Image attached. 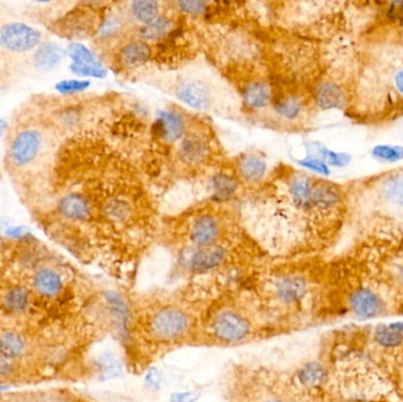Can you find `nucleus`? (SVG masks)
I'll list each match as a JSON object with an SVG mask.
<instances>
[{"mask_svg":"<svg viewBox=\"0 0 403 402\" xmlns=\"http://www.w3.org/2000/svg\"><path fill=\"white\" fill-rule=\"evenodd\" d=\"M359 124L383 126L403 117V43L369 55L352 81L347 110Z\"/></svg>","mask_w":403,"mask_h":402,"instance_id":"1","label":"nucleus"},{"mask_svg":"<svg viewBox=\"0 0 403 402\" xmlns=\"http://www.w3.org/2000/svg\"><path fill=\"white\" fill-rule=\"evenodd\" d=\"M352 84L343 83L338 78L326 77L316 83L312 100L319 110H348L352 102Z\"/></svg>","mask_w":403,"mask_h":402,"instance_id":"2","label":"nucleus"},{"mask_svg":"<svg viewBox=\"0 0 403 402\" xmlns=\"http://www.w3.org/2000/svg\"><path fill=\"white\" fill-rule=\"evenodd\" d=\"M41 34L32 26L8 22L0 30V44L12 52H29L39 46Z\"/></svg>","mask_w":403,"mask_h":402,"instance_id":"3","label":"nucleus"},{"mask_svg":"<svg viewBox=\"0 0 403 402\" xmlns=\"http://www.w3.org/2000/svg\"><path fill=\"white\" fill-rule=\"evenodd\" d=\"M187 131V119L180 110L168 107L158 111L154 122V133L158 140L173 145L183 140Z\"/></svg>","mask_w":403,"mask_h":402,"instance_id":"4","label":"nucleus"},{"mask_svg":"<svg viewBox=\"0 0 403 402\" xmlns=\"http://www.w3.org/2000/svg\"><path fill=\"white\" fill-rule=\"evenodd\" d=\"M272 107L276 116L286 123H302L310 114V109H315L310 95L305 96L298 93L275 97Z\"/></svg>","mask_w":403,"mask_h":402,"instance_id":"5","label":"nucleus"},{"mask_svg":"<svg viewBox=\"0 0 403 402\" xmlns=\"http://www.w3.org/2000/svg\"><path fill=\"white\" fill-rule=\"evenodd\" d=\"M175 96L194 110L208 111L213 107V91L209 85L197 78H184L177 83Z\"/></svg>","mask_w":403,"mask_h":402,"instance_id":"6","label":"nucleus"},{"mask_svg":"<svg viewBox=\"0 0 403 402\" xmlns=\"http://www.w3.org/2000/svg\"><path fill=\"white\" fill-rule=\"evenodd\" d=\"M348 308L357 319L378 318L385 311V301L374 288L359 286L349 295Z\"/></svg>","mask_w":403,"mask_h":402,"instance_id":"7","label":"nucleus"},{"mask_svg":"<svg viewBox=\"0 0 403 402\" xmlns=\"http://www.w3.org/2000/svg\"><path fill=\"white\" fill-rule=\"evenodd\" d=\"M151 330L161 340H175L183 335L189 327V318L177 308H164L154 314Z\"/></svg>","mask_w":403,"mask_h":402,"instance_id":"8","label":"nucleus"},{"mask_svg":"<svg viewBox=\"0 0 403 402\" xmlns=\"http://www.w3.org/2000/svg\"><path fill=\"white\" fill-rule=\"evenodd\" d=\"M345 192L338 183L314 178L312 188V210L317 213H329L336 208L341 207L345 202Z\"/></svg>","mask_w":403,"mask_h":402,"instance_id":"9","label":"nucleus"},{"mask_svg":"<svg viewBox=\"0 0 403 402\" xmlns=\"http://www.w3.org/2000/svg\"><path fill=\"white\" fill-rule=\"evenodd\" d=\"M227 258V251L220 246L209 248H187L180 255V262L192 272H206L220 266Z\"/></svg>","mask_w":403,"mask_h":402,"instance_id":"10","label":"nucleus"},{"mask_svg":"<svg viewBox=\"0 0 403 402\" xmlns=\"http://www.w3.org/2000/svg\"><path fill=\"white\" fill-rule=\"evenodd\" d=\"M211 154V145L203 133L187 131L178 145V159L184 166H198L206 162Z\"/></svg>","mask_w":403,"mask_h":402,"instance_id":"11","label":"nucleus"},{"mask_svg":"<svg viewBox=\"0 0 403 402\" xmlns=\"http://www.w3.org/2000/svg\"><path fill=\"white\" fill-rule=\"evenodd\" d=\"M220 234V220L211 214H202L194 218L189 229V239L192 247L209 248L217 246Z\"/></svg>","mask_w":403,"mask_h":402,"instance_id":"12","label":"nucleus"},{"mask_svg":"<svg viewBox=\"0 0 403 402\" xmlns=\"http://www.w3.org/2000/svg\"><path fill=\"white\" fill-rule=\"evenodd\" d=\"M213 334L225 342H239L250 333L249 322L234 311L218 314L213 322Z\"/></svg>","mask_w":403,"mask_h":402,"instance_id":"13","label":"nucleus"},{"mask_svg":"<svg viewBox=\"0 0 403 402\" xmlns=\"http://www.w3.org/2000/svg\"><path fill=\"white\" fill-rule=\"evenodd\" d=\"M154 57V48L147 41L135 38L125 43L117 53L118 67L121 70H136L147 65Z\"/></svg>","mask_w":403,"mask_h":402,"instance_id":"14","label":"nucleus"},{"mask_svg":"<svg viewBox=\"0 0 403 402\" xmlns=\"http://www.w3.org/2000/svg\"><path fill=\"white\" fill-rule=\"evenodd\" d=\"M41 137L34 130H24L12 140L10 156L17 166H26L32 162L41 152Z\"/></svg>","mask_w":403,"mask_h":402,"instance_id":"15","label":"nucleus"},{"mask_svg":"<svg viewBox=\"0 0 403 402\" xmlns=\"http://www.w3.org/2000/svg\"><path fill=\"white\" fill-rule=\"evenodd\" d=\"M243 104L250 111L265 110L272 107L275 95L272 90V85L263 78L253 79L243 85L241 90Z\"/></svg>","mask_w":403,"mask_h":402,"instance_id":"16","label":"nucleus"},{"mask_svg":"<svg viewBox=\"0 0 403 402\" xmlns=\"http://www.w3.org/2000/svg\"><path fill=\"white\" fill-rule=\"evenodd\" d=\"M267 174V159L257 152L243 154L236 164V176L246 185H258Z\"/></svg>","mask_w":403,"mask_h":402,"instance_id":"17","label":"nucleus"},{"mask_svg":"<svg viewBox=\"0 0 403 402\" xmlns=\"http://www.w3.org/2000/svg\"><path fill=\"white\" fill-rule=\"evenodd\" d=\"M378 201L390 208L403 207V171H392L376 185Z\"/></svg>","mask_w":403,"mask_h":402,"instance_id":"18","label":"nucleus"},{"mask_svg":"<svg viewBox=\"0 0 403 402\" xmlns=\"http://www.w3.org/2000/svg\"><path fill=\"white\" fill-rule=\"evenodd\" d=\"M314 177L303 173H295L288 182L290 201L297 209L312 211V188Z\"/></svg>","mask_w":403,"mask_h":402,"instance_id":"19","label":"nucleus"},{"mask_svg":"<svg viewBox=\"0 0 403 402\" xmlns=\"http://www.w3.org/2000/svg\"><path fill=\"white\" fill-rule=\"evenodd\" d=\"M308 293V284L302 276L288 275L276 284V294L282 302L296 303L303 299Z\"/></svg>","mask_w":403,"mask_h":402,"instance_id":"20","label":"nucleus"},{"mask_svg":"<svg viewBox=\"0 0 403 402\" xmlns=\"http://www.w3.org/2000/svg\"><path fill=\"white\" fill-rule=\"evenodd\" d=\"M161 15L163 13H161V3L152 1V0L132 1L128 5V10H126V18L130 19L137 25H140V27L149 25Z\"/></svg>","mask_w":403,"mask_h":402,"instance_id":"21","label":"nucleus"},{"mask_svg":"<svg viewBox=\"0 0 403 402\" xmlns=\"http://www.w3.org/2000/svg\"><path fill=\"white\" fill-rule=\"evenodd\" d=\"M59 211L64 217L72 221H84L91 216L92 207L88 199L79 194H69L59 202Z\"/></svg>","mask_w":403,"mask_h":402,"instance_id":"22","label":"nucleus"},{"mask_svg":"<svg viewBox=\"0 0 403 402\" xmlns=\"http://www.w3.org/2000/svg\"><path fill=\"white\" fill-rule=\"evenodd\" d=\"M239 180L236 175L220 171L213 175L210 181L211 197L218 202H227L237 195Z\"/></svg>","mask_w":403,"mask_h":402,"instance_id":"23","label":"nucleus"},{"mask_svg":"<svg viewBox=\"0 0 403 402\" xmlns=\"http://www.w3.org/2000/svg\"><path fill=\"white\" fill-rule=\"evenodd\" d=\"M65 55L66 51L60 45L55 44L53 41H46L38 46L33 60L37 69L50 71L59 67Z\"/></svg>","mask_w":403,"mask_h":402,"instance_id":"24","label":"nucleus"},{"mask_svg":"<svg viewBox=\"0 0 403 402\" xmlns=\"http://www.w3.org/2000/svg\"><path fill=\"white\" fill-rule=\"evenodd\" d=\"M175 27V22L169 15H161L154 22L149 25L142 26L137 32V37L140 41H147L150 44L151 41H163L169 34H173Z\"/></svg>","mask_w":403,"mask_h":402,"instance_id":"25","label":"nucleus"},{"mask_svg":"<svg viewBox=\"0 0 403 402\" xmlns=\"http://www.w3.org/2000/svg\"><path fill=\"white\" fill-rule=\"evenodd\" d=\"M33 284L36 290L45 297H55L62 288V277L50 268L39 270L34 276Z\"/></svg>","mask_w":403,"mask_h":402,"instance_id":"26","label":"nucleus"},{"mask_svg":"<svg viewBox=\"0 0 403 402\" xmlns=\"http://www.w3.org/2000/svg\"><path fill=\"white\" fill-rule=\"evenodd\" d=\"M104 214L109 221L114 222L116 225H125L126 222L131 221L135 209L128 199L117 196L109 199L105 203Z\"/></svg>","mask_w":403,"mask_h":402,"instance_id":"27","label":"nucleus"},{"mask_svg":"<svg viewBox=\"0 0 403 402\" xmlns=\"http://www.w3.org/2000/svg\"><path fill=\"white\" fill-rule=\"evenodd\" d=\"M126 27V15L110 12L97 26V36L102 41H112L119 37Z\"/></svg>","mask_w":403,"mask_h":402,"instance_id":"28","label":"nucleus"},{"mask_svg":"<svg viewBox=\"0 0 403 402\" xmlns=\"http://www.w3.org/2000/svg\"><path fill=\"white\" fill-rule=\"evenodd\" d=\"M374 339L378 346L387 349L399 348L403 344V330L395 326H378L374 330Z\"/></svg>","mask_w":403,"mask_h":402,"instance_id":"29","label":"nucleus"},{"mask_svg":"<svg viewBox=\"0 0 403 402\" xmlns=\"http://www.w3.org/2000/svg\"><path fill=\"white\" fill-rule=\"evenodd\" d=\"M66 55L72 60V64L77 65H91V67H103V64L98 57L81 43H71L67 46Z\"/></svg>","mask_w":403,"mask_h":402,"instance_id":"30","label":"nucleus"},{"mask_svg":"<svg viewBox=\"0 0 403 402\" xmlns=\"http://www.w3.org/2000/svg\"><path fill=\"white\" fill-rule=\"evenodd\" d=\"M298 377L307 387H317L326 380V370L317 362H312L300 369Z\"/></svg>","mask_w":403,"mask_h":402,"instance_id":"31","label":"nucleus"},{"mask_svg":"<svg viewBox=\"0 0 403 402\" xmlns=\"http://www.w3.org/2000/svg\"><path fill=\"white\" fill-rule=\"evenodd\" d=\"M24 351V341L17 333H5L0 336V353L6 358H17Z\"/></svg>","mask_w":403,"mask_h":402,"instance_id":"32","label":"nucleus"},{"mask_svg":"<svg viewBox=\"0 0 403 402\" xmlns=\"http://www.w3.org/2000/svg\"><path fill=\"white\" fill-rule=\"evenodd\" d=\"M29 302V294L25 288L17 287L5 296V306L13 313H20L27 308Z\"/></svg>","mask_w":403,"mask_h":402,"instance_id":"33","label":"nucleus"},{"mask_svg":"<svg viewBox=\"0 0 403 402\" xmlns=\"http://www.w3.org/2000/svg\"><path fill=\"white\" fill-rule=\"evenodd\" d=\"M371 155L376 161L385 163H395L403 159V148L399 145H376Z\"/></svg>","mask_w":403,"mask_h":402,"instance_id":"34","label":"nucleus"},{"mask_svg":"<svg viewBox=\"0 0 403 402\" xmlns=\"http://www.w3.org/2000/svg\"><path fill=\"white\" fill-rule=\"evenodd\" d=\"M314 155L319 156V159H323L328 166H345L350 162V157L345 152H336L330 150L322 145H315V152Z\"/></svg>","mask_w":403,"mask_h":402,"instance_id":"35","label":"nucleus"},{"mask_svg":"<svg viewBox=\"0 0 403 402\" xmlns=\"http://www.w3.org/2000/svg\"><path fill=\"white\" fill-rule=\"evenodd\" d=\"M173 5L177 8V11L185 15H191V17L204 15V13L209 11V8L211 6V4L208 3V1H201V0L177 1Z\"/></svg>","mask_w":403,"mask_h":402,"instance_id":"36","label":"nucleus"},{"mask_svg":"<svg viewBox=\"0 0 403 402\" xmlns=\"http://www.w3.org/2000/svg\"><path fill=\"white\" fill-rule=\"evenodd\" d=\"M99 366H100V374H102L103 380H111V379L119 377L121 374V365L112 355H105L100 359Z\"/></svg>","mask_w":403,"mask_h":402,"instance_id":"37","label":"nucleus"},{"mask_svg":"<svg viewBox=\"0 0 403 402\" xmlns=\"http://www.w3.org/2000/svg\"><path fill=\"white\" fill-rule=\"evenodd\" d=\"M91 83L84 79H67L57 83L55 89L62 95H74V93H83L90 88Z\"/></svg>","mask_w":403,"mask_h":402,"instance_id":"38","label":"nucleus"},{"mask_svg":"<svg viewBox=\"0 0 403 402\" xmlns=\"http://www.w3.org/2000/svg\"><path fill=\"white\" fill-rule=\"evenodd\" d=\"M300 166L305 169L314 171L316 174L322 175V176H328L330 174L329 166L326 164L323 159H319V156L310 154L303 159H300Z\"/></svg>","mask_w":403,"mask_h":402,"instance_id":"39","label":"nucleus"},{"mask_svg":"<svg viewBox=\"0 0 403 402\" xmlns=\"http://www.w3.org/2000/svg\"><path fill=\"white\" fill-rule=\"evenodd\" d=\"M70 70L76 76L85 78H104L107 74L104 67L77 65V64H71Z\"/></svg>","mask_w":403,"mask_h":402,"instance_id":"40","label":"nucleus"},{"mask_svg":"<svg viewBox=\"0 0 403 402\" xmlns=\"http://www.w3.org/2000/svg\"><path fill=\"white\" fill-rule=\"evenodd\" d=\"M202 393L199 391H187L182 393H175L171 395L170 402H196L201 398Z\"/></svg>","mask_w":403,"mask_h":402,"instance_id":"41","label":"nucleus"},{"mask_svg":"<svg viewBox=\"0 0 403 402\" xmlns=\"http://www.w3.org/2000/svg\"><path fill=\"white\" fill-rule=\"evenodd\" d=\"M145 381H147L149 387L152 388V389H158L161 387V381H163V374L159 369L152 368L147 373Z\"/></svg>","mask_w":403,"mask_h":402,"instance_id":"42","label":"nucleus"},{"mask_svg":"<svg viewBox=\"0 0 403 402\" xmlns=\"http://www.w3.org/2000/svg\"><path fill=\"white\" fill-rule=\"evenodd\" d=\"M29 233V229L24 227V225H12L8 227L5 230V234L10 237H22L25 236L26 234Z\"/></svg>","mask_w":403,"mask_h":402,"instance_id":"43","label":"nucleus"},{"mask_svg":"<svg viewBox=\"0 0 403 402\" xmlns=\"http://www.w3.org/2000/svg\"><path fill=\"white\" fill-rule=\"evenodd\" d=\"M6 129H8V123H6L5 119H0V138L4 136Z\"/></svg>","mask_w":403,"mask_h":402,"instance_id":"44","label":"nucleus"},{"mask_svg":"<svg viewBox=\"0 0 403 402\" xmlns=\"http://www.w3.org/2000/svg\"><path fill=\"white\" fill-rule=\"evenodd\" d=\"M399 39H401V41L403 43V25L402 27L399 29Z\"/></svg>","mask_w":403,"mask_h":402,"instance_id":"45","label":"nucleus"},{"mask_svg":"<svg viewBox=\"0 0 403 402\" xmlns=\"http://www.w3.org/2000/svg\"><path fill=\"white\" fill-rule=\"evenodd\" d=\"M265 402H281V401H276V400H270V401H265Z\"/></svg>","mask_w":403,"mask_h":402,"instance_id":"46","label":"nucleus"}]
</instances>
